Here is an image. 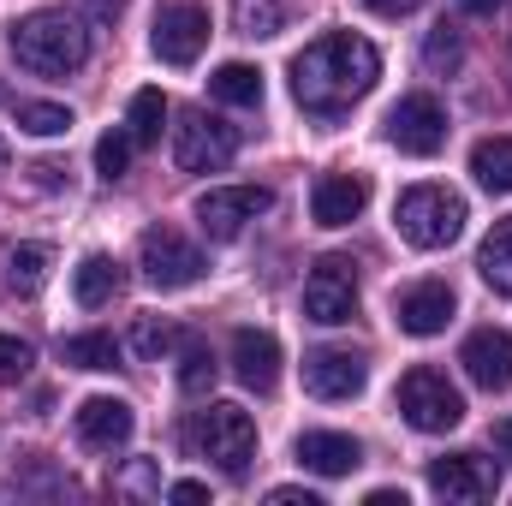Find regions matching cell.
Returning a JSON list of instances; mask_svg holds the SVG:
<instances>
[{"instance_id":"1","label":"cell","mask_w":512,"mask_h":506,"mask_svg":"<svg viewBox=\"0 0 512 506\" xmlns=\"http://www.w3.org/2000/svg\"><path fill=\"white\" fill-rule=\"evenodd\" d=\"M376 78H382V54H376L364 36H352V30H328V36H316V42L292 60V96H298V108H310V114H340V108H352L358 96L376 90Z\"/></svg>"},{"instance_id":"2","label":"cell","mask_w":512,"mask_h":506,"mask_svg":"<svg viewBox=\"0 0 512 506\" xmlns=\"http://www.w3.org/2000/svg\"><path fill=\"white\" fill-rule=\"evenodd\" d=\"M6 48H12V60H18L24 72H36V78H66V72H78V66L90 60V30H84L72 12H60V6H42V12H24V18L6 30Z\"/></svg>"},{"instance_id":"3","label":"cell","mask_w":512,"mask_h":506,"mask_svg":"<svg viewBox=\"0 0 512 506\" xmlns=\"http://www.w3.org/2000/svg\"><path fill=\"white\" fill-rule=\"evenodd\" d=\"M393 227H399V239L417 245V251H447V245L465 233V197L447 191V185H411V191H399V203H393Z\"/></svg>"},{"instance_id":"4","label":"cell","mask_w":512,"mask_h":506,"mask_svg":"<svg viewBox=\"0 0 512 506\" xmlns=\"http://www.w3.org/2000/svg\"><path fill=\"white\" fill-rule=\"evenodd\" d=\"M185 447L197 459H215L227 477H245L256 459V423L245 405H209L185 423Z\"/></svg>"},{"instance_id":"5","label":"cell","mask_w":512,"mask_h":506,"mask_svg":"<svg viewBox=\"0 0 512 506\" xmlns=\"http://www.w3.org/2000/svg\"><path fill=\"white\" fill-rule=\"evenodd\" d=\"M399 417L411 429H423V435H447L465 417V399H459V387L441 376V370L417 364V370L399 376Z\"/></svg>"},{"instance_id":"6","label":"cell","mask_w":512,"mask_h":506,"mask_svg":"<svg viewBox=\"0 0 512 506\" xmlns=\"http://www.w3.org/2000/svg\"><path fill=\"white\" fill-rule=\"evenodd\" d=\"M239 155V131L203 108H191L179 126H173V161L179 173H221L227 161Z\"/></svg>"},{"instance_id":"7","label":"cell","mask_w":512,"mask_h":506,"mask_svg":"<svg viewBox=\"0 0 512 506\" xmlns=\"http://www.w3.org/2000/svg\"><path fill=\"white\" fill-rule=\"evenodd\" d=\"M137 268H143V280L155 292H179V286H191L203 274V251L185 233H173V227H149L137 239Z\"/></svg>"},{"instance_id":"8","label":"cell","mask_w":512,"mask_h":506,"mask_svg":"<svg viewBox=\"0 0 512 506\" xmlns=\"http://www.w3.org/2000/svg\"><path fill=\"white\" fill-rule=\"evenodd\" d=\"M352 310H358V268H352V256H322L310 268V280H304V316L322 322V328H340V322H352Z\"/></svg>"},{"instance_id":"9","label":"cell","mask_w":512,"mask_h":506,"mask_svg":"<svg viewBox=\"0 0 512 506\" xmlns=\"http://www.w3.org/2000/svg\"><path fill=\"white\" fill-rule=\"evenodd\" d=\"M429 489L453 506H483L501 495V471L483 453H441L429 459Z\"/></svg>"},{"instance_id":"10","label":"cell","mask_w":512,"mask_h":506,"mask_svg":"<svg viewBox=\"0 0 512 506\" xmlns=\"http://www.w3.org/2000/svg\"><path fill=\"white\" fill-rule=\"evenodd\" d=\"M149 48L155 60L167 66H197V54L209 48V12L197 0H173L155 12V30H149Z\"/></svg>"},{"instance_id":"11","label":"cell","mask_w":512,"mask_h":506,"mask_svg":"<svg viewBox=\"0 0 512 506\" xmlns=\"http://www.w3.org/2000/svg\"><path fill=\"white\" fill-rule=\"evenodd\" d=\"M268 191L262 185H221V191H203L197 197V227L209 233V239H239L245 233V221H256V215H268Z\"/></svg>"},{"instance_id":"12","label":"cell","mask_w":512,"mask_h":506,"mask_svg":"<svg viewBox=\"0 0 512 506\" xmlns=\"http://www.w3.org/2000/svg\"><path fill=\"white\" fill-rule=\"evenodd\" d=\"M387 143L399 155H435L447 143V114L435 96H399L387 114Z\"/></svg>"},{"instance_id":"13","label":"cell","mask_w":512,"mask_h":506,"mask_svg":"<svg viewBox=\"0 0 512 506\" xmlns=\"http://www.w3.org/2000/svg\"><path fill=\"white\" fill-rule=\"evenodd\" d=\"M393 322H399L405 334H417V340L441 334V328L453 322V286H447V280H417V286H405V292L393 298Z\"/></svg>"},{"instance_id":"14","label":"cell","mask_w":512,"mask_h":506,"mask_svg":"<svg viewBox=\"0 0 512 506\" xmlns=\"http://www.w3.org/2000/svg\"><path fill=\"white\" fill-rule=\"evenodd\" d=\"M72 429H78V441H84L90 453H114V447H126V441H131L137 417H131L126 399H108V393H96V399H84V405H78Z\"/></svg>"},{"instance_id":"15","label":"cell","mask_w":512,"mask_h":506,"mask_svg":"<svg viewBox=\"0 0 512 506\" xmlns=\"http://www.w3.org/2000/svg\"><path fill=\"white\" fill-rule=\"evenodd\" d=\"M459 364H465V376L477 381L483 393L512 387V334L507 328H477V334L459 346Z\"/></svg>"},{"instance_id":"16","label":"cell","mask_w":512,"mask_h":506,"mask_svg":"<svg viewBox=\"0 0 512 506\" xmlns=\"http://www.w3.org/2000/svg\"><path fill=\"white\" fill-rule=\"evenodd\" d=\"M364 376H370V364L358 352H340V346H322L304 358V393H316V399H352Z\"/></svg>"},{"instance_id":"17","label":"cell","mask_w":512,"mask_h":506,"mask_svg":"<svg viewBox=\"0 0 512 506\" xmlns=\"http://www.w3.org/2000/svg\"><path fill=\"white\" fill-rule=\"evenodd\" d=\"M370 203V179L364 173H322L310 191V215L316 227H352Z\"/></svg>"},{"instance_id":"18","label":"cell","mask_w":512,"mask_h":506,"mask_svg":"<svg viewBox=\"0 0 512 506\" xmlns=\"http://www.w3.org/2000/svg\"><path fill=\"white\" fill-rule=\"evenodd\" d=\"M298 465L316 471V477H352L364 465V447L340 429H304L298 435Z\"/></svg>"},{"instance_id":"19","label":"cell","mask_w":512,"mask_h":506,"mask_svg":"<svg viewBox=\"0 0 512 506\" xmlns=\"http://www.w3.org/2000/svg\"><path fill=\"white\" fill-rule=\"evenodd\" d=\"M233 376L245 381L251 393H268L280 381V340L268 328H239L233 334Z\"/></svg>"},{"instance_id":"20","label":"cell","mask_w":512,"mask_h":506,"mask_svg":"<svg viewBox=\"0 0 512 506\" xmlns=\"http://www.w3.org/2000/svg\"><path fill=\"white\" fill-rule=\"evenodd\" d=\"M120 292H126V268H120L114 256H84V262H78L72 298H78L84 310H102V304H114Z\"/></svg>"},{"instance_id":"21","label":"cell","mask_w":512,"mask_h":506,"mask_svg":"<svg viewBox=\"0 0 512 506\" xmlns=\"http://www.w3.org/2000/svg\"><path fill=\"white\" fill-rule=\"evenodd\" d=\"M48 268H54V251H48V245H6V251H0L6 292H18V298H36V292L48 286Z\"/></svg>"},{"instance_id":"22","label":"cell","mask_w":512,"mask_h":506,"mask_svg":"<svg viewBox=\"0 0 512 506\" xmlns=\"http://www.w3.org/2000/svg\"><path fill=\"white\" fill-rule=\"evenodd\" d=\"M209 96H215V102H233V108H256V102H262V72L245 66V60H227V66H215Z\"/></svg>"},{"instance_id":"23","label":"cell","mask_w":512,"mask_h":506,"mask_svg":"<svg viewBox=\"0 0 512 506\" xmlns=\"http://www.w3.org/2000/svg\"><path fill=\"white\" fill-rule=\"evenodd\" d=\"M477 274H483L501 298H512V215L507 221H495V233L483 239V251H477Z\"/></svg>"},{"instance_id":"24","label":"cell","mask_w":512,"mask_h":506,"mask_svg":"<svg viewBox=\"0 0 512 506\" xmlns=\"http://www.w3.org/2000/svg\"><path fill=\"white\" fill-rule=\"evenodd\" d=\"M471 173H477V185L483 191H512V137H483L477 149H471Z\"/></svg>"},{"instance_id":"25","label":"cell","mask_w":512,"mask_h":506,"mask_svg":"<svg viewBox=\"0 0 512 506\" xmlns=\"http://www.w3.org/2000/svg\"><path fill=\"white\" fill-rule=\"evenodd\" d=\"M60 364H72V370H114L120 346H114V334H72V340H60Z\"/></svg>"},{"instance_id":"26","label":"cell","mask_w":512,"mask_h":506,"mask_svg":"<svg viewBox=\"0 0 512 506\" xmlns=\"http://www.w3.org/2000/svg\"><path fill=\"white\" fill-rule=\"evenodd\" d=\"M12 120H18V131H30V137H66L72 131V108H60V102H18Z\"/></svg>"},{"instance_id":"27","label":"cell","mask_w":512,"mask_h":506,"mask_svg":"<svg viewBox=\"0 0 512 506\" xmlns=\"http://www.w3.org/2000/svg\"><path fill=\"white\" fill-rule=\"evenodd\" d=\"M215 376H221V364H215L209 340H185V352H179V387L185 393H209Z\"/></svg>"},{"instance_id":"28","label":"cell","mask_w":512,"mask_h":506,"mask_svg":"<svg viewBox=\"0 0 512 506\" xmlns=\"http://www.w3.org/2000/svg\"><path fill=\"white\" fill-rule=\"evenodd\" d=\"M131 143H161V126H167V102L161 90H137L131 96Z\"/></svg>"},{"instance_id":"29","label":"cell","mask_w":512,"mask_h":506,"mask_svg":"<svg viewBox=\"0 0 512 506\" xmlns=\"http://www.w3.org/2000/svg\"><path fill=\"white\" fill-rule=\"evenodd\" d=\"M423 66L435 72V78H453L459 66H465V48H459V30H429V42H423Z\"/></svg>"},{"instance_id":"30","label":"cell","mask_w":512,"mask_h":506,"mask_svg":"<svg viewBox=\"0 0 512 506\" xmlns=\"http://www.w3.org/2000/svg\"><path fill=\"white\" fill-rule=\"evenodd\" d=\"M233 24H239V36H274L286 24V12L274 0H233Z\"/></svg>"},{"instance_id":"31","label":"cell","mask_w":512,"mask_h":506,"mask_svg":"<svg viewBox=\"0 0 512 506\" xmlns=\"http://www.w3.org/2000/svg\"><path fill=\"white\" fill-rule=\"evenodd\" d=\"M131 131H102V143H96V173L114 185V179H126V167H131Z\"/></svg>"},{"instance_id":"32","label":"cell","mask_w":512,"mask_h":506,"mask_svg":"<svg viewBox=\"0 0 512 506\" xmlns=\"http://www.w3.org/2000/svg\"><path fill=\"white\" fill-rule=\"evenodd\" d=\"M173 340H179V334H173V322H161V316H143V322L131 328V352H137V358H161Z\"/></svg>"},{"instance_id":"33","label":"cell","mask_w":512,"mask_h":506,"mask_svg":"<svg viewBox=\"0 0 512 506\" xmlns=\"http://www.w3.org/2000/svg\"><path fill=\"white\" fill-rule=\"evenodd\" d=\"M30 346L24 340H12V334H0V387H18V381L30 376Z\"/></svg>"},{"instance_id":"34","label":"cell","mask_w":512,"mask_h":506,"mask_svg":"<svg viewBox=\"0 0 512 506\" xmlns=\"http://www.w3.org/2000/svg\"><path fill=\"white\" fill-rule=\"evenodd\" d=\"M120 489H126V495H155V489H161V483H155V465H149V459H137Z\"/></svg>"},{"instance_id":"35","label":"cell","mask_w":512,"mask_h":506,"mask_svg":"<svg viewBox=\"0 0 512 506\" xmlns=\"http://www.w3.org/2000/svg\"><path fill=\"white\" fill-rule=\"evenodd\" d=\"M268 501H274V506H322L310 489H268Z\"/></svg>"},{"instance_id":"36","label":"cell","mask_w":512,"mask_h":506,"mask_svg":"<svg viewBox=\"0 0 512 506\" xmlns=\"http://www.w3.org/2000/svg\"><path fill=\"white\" fill-rule=\"evenodd\" d=\"M370 12H382V18H405V12H417L423 0H364Z\"/></svg>"},{"instance_id":"37","label":"cell","mask_w":512,"mask_h":506,"mask_svg":"<svg viewBox=\"0 0 512 506\" xmlns=\"http://www.w3.org/2000/svg\"><path fill=\"white\" fill-rule=\"evenodd\" d=\"M167 495H173L179 506H197V501H209V489H203V483H173Z\"/></svg>"},{"instance_id":"38","label":"cell","mask_w":512,"mask_h":506,"mask_svg":"<svg viewBox=\"0 0 512 506\" xmlns=\"http://www.w3.org/2000/svg\"><path fill=\"white\" fill-rule=\"evenodd\" d=\"M30 173H36V185H48V191H54V185H60V173H66V167H54V161H36V167H30Z\"/></svg>"},{"instance_id":"39","label":"cell","mask_w":512,"mask_h":506,"mask_svg":"<svg viewBox=\"0 0 512 506\" xmlns=\"http://www.w3.org/2000/svg\"><path fill=\"white\" fill-rule=\"evenodd\" d=\"M84 6H90L96 18H120V12H126L131 0H84Z\"/></svg>"},{"instance_id":"40","label":"cell","mask_w":512,"mask_h":506,"mask_svg":"<svg viewBox=\"0 0 512 506\" xmlns=\"http://www.w3.org/2000/svg\"><path fill=\"white\" fill-rule=\"evenodd\" d=\"M495 447H501V459H512V417L495 423Z\"/></svg>"},{"instance_id":"41","label":"cell","mask_w":512,"mask_h":506,"mask_svg":"<svg viewBox=\"0 0 512 506\" xmlns=\"http://www.w3.org/2000/svg\"><path fill=\"white\" fill-rule=\"evenodd\" d=\"M370 506H405V489H376V495H370Z\"/></svg>"},{"instance_id":"42","label":"cell","mask_w":512,"mask_h":506,"mask_svg":"<svg viewBox=\"0 0 512 506\" xmlns=\"http://www.w3.org/2000/svg\"><path fill=\"white\" fill-rule=\"evenodd\" d=\"M459 6H465V12H483V18H489V12H501V0H459Z\"/></svg>"},{"instance_id":"43","label":"cell","mask_w":512,"mask_h":506,"mask_svg":"<svg viewBox=\"0 0 512 506\" xmlns=\"http://www.w3.org/2000/svg\"><path fill=\"white\" fill-rule=\"evenodd\" d=\"M0 167H6V143H0Z\"/></svg>"}]
</instances>
